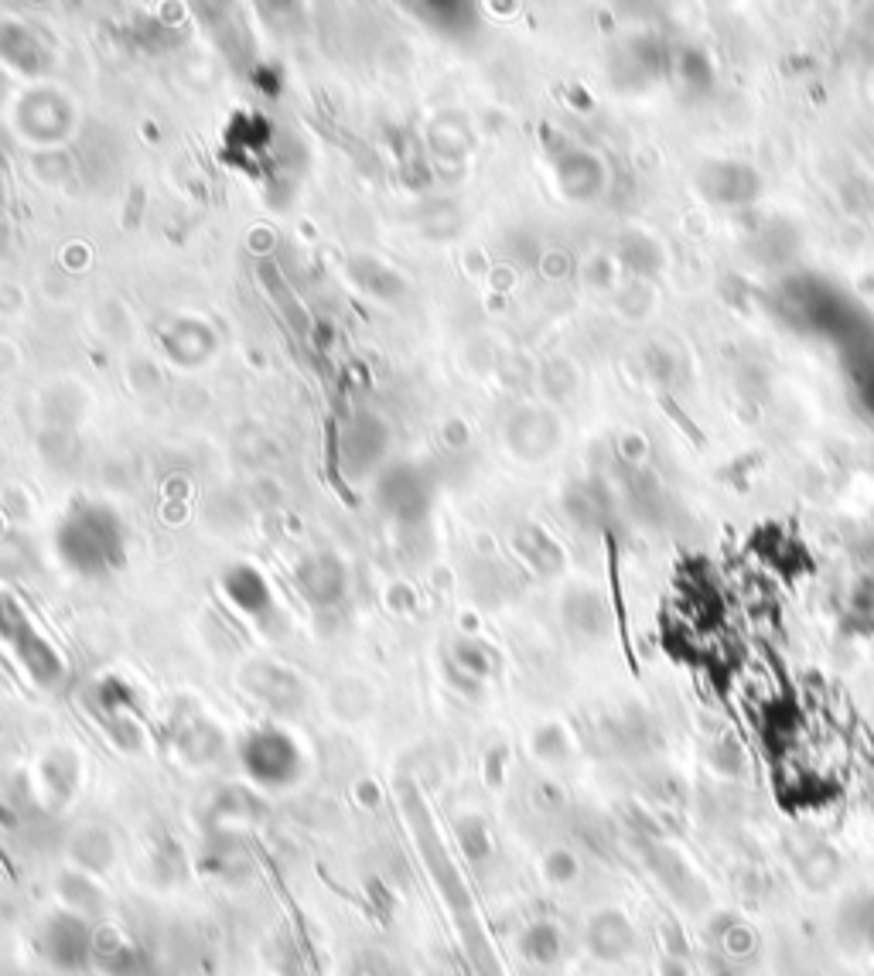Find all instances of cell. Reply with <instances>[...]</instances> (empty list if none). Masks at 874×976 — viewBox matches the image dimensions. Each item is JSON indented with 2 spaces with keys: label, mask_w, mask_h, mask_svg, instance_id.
<instances>
[{
  "label": "cell",
  "mask_w": 874,
  "mask_h": 976,
  "mask_svg": "<svg viewBox=\"0 0 874 976\" xmlns=\"http://www.w3.org/2000/svg\"><path fill=\"white\" fill-rule=\"evenodd\" d=\"M636 946V929H632L629 915L618 908H601L588 922V949L605 963H618Z\"/></svg>",
  "instance_id": "obj_2"
},
{
  "label": "cell",
  "mask_w": 874,
  "mask_h": 976,
  "mask_svg": "<svg viewBox=\"0 0 874 976\" xmlns=\"http://www.w3.org/2000/svg\"><path fill=\"white\" fill-rule=\"evenodd\" d=\"M560 946H564V939H560V929L554 922L530 925L523 936V953L530 956L533 963H554L560 956Z\"/></svg>",
  "instance_id": "obj_4"
},
{
  "label": "cell",
  "mask_w": 874,
  "mask_h": 976,
  "mask_svg": "<svg viewBox=\"0 0 874 976\" xmlns=\"http://www.w3.org/2000/svg\"><path fill=\"white\" fill-rule=\"evenodd\" d=\"M659 976H690V970H687V963H683V959L666 956L663 963H659Z\"/></svg>",
  "instance_id": "obj_6"
},
{
  "label": "cell",
  "mask_w": 874,
  "mask_h": 976,
  "mask_svg": "<svg viewBox=\"0 0 874 976\" xmlns=\"http://www.w3.org/2000/svg\"><path fill=\"white\" fill-rule=\"evenodd\" d=\"M543 867H547L550 881H557V884H567V881L577 878V860L567 854V850H554Z\"/></svg>",
  "instance_id": "obj_5"
},
{
  "label": "cell",
  "mask_w": 874,
  "mask_h": 976,
  "mask_svg": "<svg viewBox=\"0 0 874 976\" xmlns=\"http://www.w3.org/2000/svg\"><path fill=\"white\" fill-rule=\"evenodd\" d=\"M823 850H827V847H813V850H810V857H806V860H810V864H820V857H823ZM820 874H823V878H827V884H830V881H834V874H830V871H823V867H820ZM803 878H806V881H810V884H816V881H820V884H823V878H813V874H810V871H803Z\"/></svg>",
  "instance_id": "obj_7"
},
{
  "label": "cell",
  "mask_w": 874,
  "mask_h": 976,
  "mask_svg": "<svg viewBox=\"0 0 874 976\" xmlns=\"http://www.w3.org/2000/svg\"><path fill=\"white\" fill-rule=\"evenodd\" d=\"M840 932H844L847 946L874 953V891L851 898V905L840 915Z\"/></svg>",
  "instance_id": "obj_3"
},
{
  "label": "cell",
  "mask_w": 874,
  "mask_h": 976,
  "mask_svg": "<svg viewBox=\"0 0 874 976\" xmlns=\"http://www.w3.org/2000/svg\"><path fill=\"white\" fill-rule=\"evenodd\" d=\"M642 860H646V867L653 871V881H659V888L666 891L670 898H676L680 905L687 908H704L707 905V888L704 881L697 878V871L687 864V857L680 854L676 847H666V843H646V850H642Z\"/></svg>",
  "instance_id": "obj_1"
}]
</instances>
